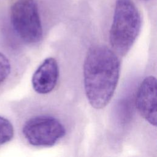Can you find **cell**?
<instances>
[{
    "mask_svg": "<svg viewBox=\"0 0 157 157\" xmlns=\"http://www.w3.org/2000/svg\"><path fill=\"white\" fill-rule=\"evenodd\" d=\"M156 79L146 77L140 84L136 96V107L140 115L151 125L156 126Z\"/></svg>",
    "mask_w": 157,
    "mask_h": 157,
    "instance_id": "5b68a950",
    "label": "cell"
},
{
    "mask_svg": "<svg viewBox=\"0 0 157 157\" xmlns=\"http://www.w3.org/2000/svg\"><path fill=\"white\" fill-rule=\"evenodd\" d=\"M12 28L23 42L34 44L41 40L43 29L35 0H17L10 8Z\"/></svg>",
    "mask_w": 157,
    "mask_h": 157,
    "instance_id": "3957f363",
    "label": "cell"
},
{
    "mask_svg": "<svg viewBox=\"0 0 157 157\" xmlns=\"http://www.w3.org/2000/svg\"><path fill=\"white\" fill-rule=\"evenodd\" d=\"M59 78V67L53 57L45 58L34 72L31 83L34 90L38 94H45L55 88Z\"/></svg>",
    "mask_w": 157,
    "mask_h": 157,
    "instance_id": "8992f818",
    "label": "cell"
},
{
    "mask_svg": "<svg viewBox=\"0 0 157 157\" xmlns=\"http://www.w3.org/2000/svg\"><path fill=\"white\" fill-rule=\"evenodd\" d=\"M140 14L131 0H116L109 41L113 50L126 55L132 47L141 29Z\"/></svg>",
    "mask_w": 157,
    "mask_h": 157,
    "instance_id": "7a4b0ae2",
    "label": "cell"
},
{
    "mask_svg": "<svg viewBox=\"0 0 157 157\" xmlns=\"http://www.w3.org/2000/svg\"><path fill=\"white\" fill-rule=\"evenodd\" d=\"M11 72V61L3 49L0 48V89L7 83Z\"/></svg>",
    "mask_w": 157,
    "mask_h": 157,
    "instance_id": "52a82bcc",
    "label": "cell"
},
{
    "mask_svg": "<svg viewBox=\"0 0 157 157\" xmlns=\"http://www.w3.org/2000/svg\"><path fill=\"white\" fill-rule=\"evenodd\" d=\"M14 135V129L11 122L7 118L0 116V145L12 140Z\"/></svg>",
    "mask_w": 157,
    "mask_h": 157,
    "instance_id": "ba28073f",
    "label": "cell"
},
{
    "mask_svg": "<svg viewBox=\"0 0 157 157\" xmlns=\"http://www.w3.org/2000/svg\"><path fill=\"white\" fill-rule=\"evenodd\" d=\"M66 133V129L61 121L50 115L31 117L22 127L23 137L34 147H52Z\"/></svg>",
    "mask_w": 157,
    "mask_h": 157,
    "instance_id": "277c9868",
    "label": "cell"
},
{
    "mask_svg": "<svg viewBox=\"0 0 157 157\" xmlns=\"http://www.w3.org/2000/svg\"><path fill=\"white\" fill-rule=\"evenodd\" d=\"M141 1H149V0H141Z\"/></svg>",
    "mask_w": 157,
    "mask_h": 157,
    "instance_id": "9c48e42d",
    "label": "cell"
},
{
    "mask_svg": "<svg viewBox=\"0 0 157 157\" xmlns=\"http://www.w3.org/2000/svg\"><path fill=\"white\" fill-rule=\"evenodd\" d=\"M120 66L117 54L107 46L89 48L83 63V84L92 107L102 109L109 103L118 85Z\"/></svg>",
    "mask_w": 157,
    "mask_h": 157,
    "instance_id": "6da1fadb",
    "label": "cell"
}]
</instances>
